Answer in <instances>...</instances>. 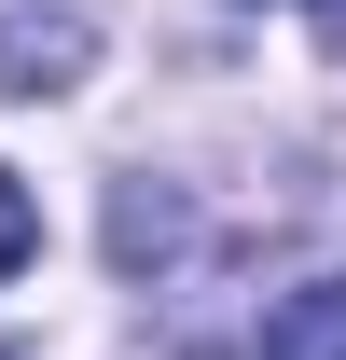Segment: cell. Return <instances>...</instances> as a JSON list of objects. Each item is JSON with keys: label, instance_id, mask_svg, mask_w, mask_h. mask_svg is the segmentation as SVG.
Listing matches in <instances>:
<instances>
[{"label": "cell", "instance_id": "obj_1", "mask_svg": "<svg viewBox=\"0 0 346 360\" xmlns=\"http://www.w3.org/2000/svg\"><path fill=\"white\" fill-rule=\"evenodd\" d=\"M263 360H346V277H305L263 305Z\"/></svg>", "mask_w": 346, "mask_h": 360}, {"label": "cell", "instance_id": "obj_2", "mask_svg": "<svg viewBox=\"0 0 346 360\" xmlns=\"http://www.w3.org/2000/svg\"><path fill=\"white\" fill-rule=\"evenodd\" d=\"M84 70V14H0V84L14 97H42Z\"/></svg>", "mask_w": 346, "mask_h": 360}, {"label": "cell", "instance_id": "obj_3", "mask_svg": "<svg viewBox=\"0 0 346 360\" xmlns=\"http://www.w3.org/2000/svg\"><path fill=\"white\" fill-rule=\"evenodd\" d=\"M28 250H42V208H28V180H14V167H0V277H14V264H28Z\"/></svg>", "mask_w": 346, "mask_h": 360}, {"label": "cell", "instance_id": "obj_4", "mask_svg": "<svg viewBox=\"0 0 346 360\" xmlns=\"http://www.w3.org/2000/svg\"><path fill=\"white\" fill-rule=\"evenodd\" d=\"M319 28H333V56H346V0H319Z\"/></svg>", "mask_w": 346, "mask_h": 360}, {"label": "cell", "instance_id": "obj_5", "mask_svg": "<svg viewBox=\"0 0 346 360\" xmlns=\"http://www.w3.org/2000/svg\"><path fill=\"white\" fill-rule=\"evenodd\" d=\"M0 360H14V347H0Z\"/></svg>", "mask_w": 346, "mask_h": 360}]
</instances>
